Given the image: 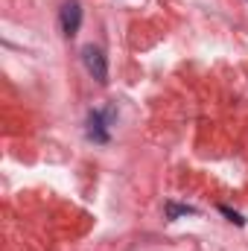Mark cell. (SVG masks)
<instances>
[{"mask_svg":"<svg viewBox=\"0 0 248 251\" xmlns=\"http://www.w3.org/2000/svg\"><path fill=\"white\" fill-rule=\"evenodd\" d=\"M82 62H85V67H88V73L99 82V85H105L108 82V62H105V56H102V50L99 47H85L82 50Z\"/></svg>","mask_w":248,"mask_h":251,"instance_id":"1","label":"cell"},{"mask_svg":"<svg viewBox=\"0 0 248 251\" xmlns=\"http://www.w3.org/2000/svg\"><path fill=\"white\" fill-rule=\"evenodd\" d=\"M79 24H82V6L76 0H67L62 6V32L70 38L79 32Z\"/></svg>","mask_w":248,"mask_h":251,"instance_id":"2","label":"cell"},{"mask_svg":"<svg viewBox=\"0 0 248 251\" xmlns=\"http://www.w3.org/2000/svg\"><path fill=\"white\" fill-rule=\"evenodd\" d=\"M88 137H91V140H97V143H105V140H108L105 120H102V114H99V111H91V117H88Z\"/></svg>","mask_w":248,"mask_h":251,"instance_id":"3","label":"cell"}]
</instances>
